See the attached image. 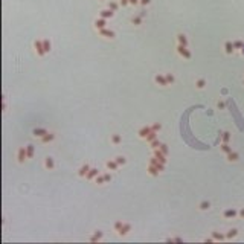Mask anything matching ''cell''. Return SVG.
<instances>
[{"label":"cell","mask_w":244,"mask_h":244,"mask_svg":"<svg viewBox=\"0 0 244 244\" xmlns=\"http://www.w3.org/2000/svg\"><path fill=\"white\" fill-rule=\"evenodd\" d=\"M175 51H177V53L183 58V60H191V58H192V53H191V51L188 49V46H183V44H179V43H177Z\"/></svg>","instance_id":"cell-1"},{"label":"cell","mask_w":244,"mask_h":244,"mask_svg":"<svg viewBox=\"0 0 244 244\" xmlns=\"http://www.w3.org/2000/svg\"><path fill=\"white\" fill-rule=\"evenodd\" d=\"M17 162L20 163V165H23L24 162L28 160V153H26V146H20V148L17 150Z\"/></svg>","instance_id":"cell-2"},{"label":"cell","mask_w":244,"mask_h":244,"mask_svg":"<svg viewBox=\"0 0 244 244\" xmlns=\"http://www.w3.org/2000/svg\"><path fill=\"white\" fill-rule=\"evenodd\" d=\"M43 166H44V169L47 171H53L55 169V159L52 157V156H47V157H44V160H43Z\"/></svg>","instance_id":"cell-3"},{"label":"cell","mask_w":244,"mask_h":244,"mask_svg":"<svg viewBox=\"0 0 244 244\" xmlns=\"http://www.w3.org/2000/svg\"><path fill=\"white\" fill-rule=\"evenodd\" d=\"M34 47H35V52H37V55L40 58H43L46 55L44 46H43V40H35V41H34Z\"/></svg>","instance_id":"cell-4"},{"label":"cell","mask_w":244,"mask_h":244,"mask_svg":"<svg viewBox=\"0 0 244 244\" xmlns=\"http://www.w3.org/2000/svg\"><path fill=\"white\" fill-rule=\"evenodd\" d=\"M98 34H99L101 37L107 38V40H115V38H116V34H115L113 31H110V29H107V28L99 29V31H98Z\"/></svg>","instance_id":"cell-5"},{"label":"cell","mask_w":244,"mask_h":244,"mask_svg":"<svg viewBox=\"0 0 244 244\" xmlns=\"http://www.w3.org/2000/svg\"><path fill=\"white\" fill-rule=\"evenodd\" d=\"M237 217H238V211L233 209V208H229V209H226V211H223V218L224 220H233Z\"/></svg>","instance_id":"cell-6"},{"label":"cell","mask_w":244,"mask_h":244,"mask_svg":"<svg viewBox=\"0 0 244 244\" xmlns=\"http://www.w3.org/2000/svg\"><path fill=\"white\" fill-rule=\"evenodd\" d=\"M154 82L157 86H160V87H168L169 86L168 81H166V78H165V75H162V73H157V75L154 76Z\"/></svg>","instance_id":"cell-7"},{"label":"cell","mask_w":244,"mask_h":244,"mask_svg":"<svg viewBox=\"0 0 244 244\" xmlns=\"http://www.w3.org/2000/svg\"><path fill=\"white\" fill-rule=\"evenodd\" d=\"M90 163H82L80 168H78V177H81V179H86V175H87V173L90 171Z\"/></svg>","instance_id":"cell-8"},{"label":"cell","mask_w":244,"mask_h":244,"mask_svg":"<svg viewBox=\"0 0 244 244\" xmlns=\"http://www.w3.org/2000/svg\"><path fill=\"white\" fill-rule=\"evenodd\" d=\"M98 175H99V169L92 166L90 171H89V173H87V175H86V180H89V182H95V179L98 177Z\"/></svg>","instance_id":"cell-9"},{"label":"cell","mask_w":244,"mask_h":244,"mask_svg":"<svg viewBox=\"0 0 244 244\" xmlns=\"http://www.w3.org/2000/svg\"><path fill=\"white\" fill-rule=\"evenodd\" d=\"M55 138H57V134L53 133V131H49V133H46L40 140H41V144H51V142L55 140Z\"/></svg>","instance_id":"cell-10"},{"label":"cell","mask_w":244,"mask_h":244,"mask_svg":"<svg viewBox=\"0 0 244 244\" xmlns=\"http://www.w3.org/2000/svg\"><path fill=\"white\" fill-rule=\"evenodd\" d=\"M151 131H153V130H151V127H148V125H145V127H142V128H139V131H138V136H139V138L140 139H146V136H148L150 133H151Z\"/></svg>","instance_id":"cell-11"},{"label":"cell","mask_w":244,"mask_h":244,"mask_svg":"<svg viewBox=\"0 0 244 244\" xmlns=\"http://www.w3.org/2000/svg\"><path fill=\"white\" fill-rule=\"evenodd\" d=\"M226 159H227V162L229 163H237L238 160H240V154L237 153V151H231L229 154H226Z\"/></svg>","instance_id":"cell-12"},{"label":"cell","mask_w":244,"mask_h":244,"mask_svg":"<svg viewBox=\"0 0 244 244\" xmlns=\"http://www.w3.org/2000/svg\"><path fill=\"white\" fill-rule=\"evenodd\" d=\"M105 24H107V20H105V18H102V17L96 18V20L93 22V26H95L96 31H99V29H104Z\"/></svg>","instance_id":"cell-13"},{"label":"cell","mask_w":244,"mask_h":244,"mask_svg":"<svg viewBox=\"0 0 244 244\" xmlns=\"http://www.w3.org/2000/svg\"><path fill=\"white\" fill-rule=\"evenodd\" d=\"M105 168L109 171H118L119 165H118V162H116L115 159H111V160H107V162H105Z\"/></svg>","instance_id":"cell-14"},{"label":"cell","mask_w":244,"mask_h":244,"mask_svg":"<svg viewBox=\"0 0 244 244\" xmlns=\"http://www.w3.org/2000/svg\"><path fill=\"white\" fill-rule=\"evenodd\" d=\"M46 133H49V131H47L46 128H41V127H38V128H34V130H32L34 138H38V139H41Z\"/></svg>","instance_id":"cell-15"},{"label":"cell","mask_w":244,"mask_h":244,"mask_svg":"<svg viewBox=\"0 0 244 244\" xmlns=\"http://www.w3.org/2000/svg\"><path fill=\"white\" fill-rule=\"evenodd\" d=\"M223 47H224V53H226V55H232V53L235 52V47H233V41H226Z\"/></svg>","instance_id":"cell-16"},{"label":"cell","mask_w":244,"mask_h":244,"mask_svg":"<svg viewBox=\"0 0 244 244\" xmlns=\"http://www.w3.org/2000/svg\"><path fill=\"white\" fill-rule=\"evenodd\" d=\"M113 16H115V11H111L110 8H107V9H102V11L99 12V17L105 18V20H109V18H111Z\"/></svg>","instance_id":"cell-17"},{"label":"cell","mask_w":244,"mask_h":244,"mask_svg":"<svg viewBox=\"0 0 244 244\" xmlns=\"http://www.w3.org/2000/svg\"><path fill=\"white\" fill-rule=\"evenodd\" d=\"M130 232H131V224H130V223H124V226H122V229L118 232V235L125 237V235H128Z\"/></svg>","instance_id":"cell-18"},{"label":"cell","mask_w":244,"mask_h":244,"mask_svg":"<svg viewBox=\"0 0 244 244\" xmlns=\"http://www.w3.org/2000/svg\"><path fill=\"white\" fill-rule=\"evenodd\" d=\"M175 38H177V43H179V44H183V46H188V44H189L188 37L185 35V34H177Z\"/></svg>","instance_id":"cell-19"},{"label":"cell","mask_w":244,"mask_h":244,"mask_svg":"<svg viewBox=\"0 0 244 244\" xmlns=\"http://www.w3.org/2000/svg\"><path fill=\"white\" fill-rule=\"evenodd\" d=\"M198 209H200L202 212L209 211V209H211V202H208V200H203V202L198 204Z\"/></svg>","instance_id":"cell-20"},{"label":"cell","mask_w":244,"mask_h":244,"mask_svg":"<svg viewBox=\"0 0 244 244\" xmlns=\"http://www.w3.org/2000/svg\"><path fill=\"white\" fill-rule=\"evenodd\" d=\"M211 233H212L214 241H223V240H226V235H224V233H221V232L214 231V232H211Z\"/></svg>","instance_id":"cell-21"},{"label":"cell","mask_w":244,"mask_h":244,"mask_svg":"<svg viewBox=\"0 0 244 244\" xmlns=\"http://www.w3.org/2000/svg\"><path fill=\"white\" fill-rule=\"evenodd\" d=\"M206 84H208V82H206V80H204V78H198V80L195 81V87H197L198 90H203L204 87H206Z\"/></svg>","instance_id":"cell-22"},{"label":"cell","mask_w":244,"mask_h":244,"mask_svg":"<svg viewBox=\"0 0 244 244\" xmlns=\"http://www.w3.org/2000/svg\"><path fill=\"white\" fill-rule=\"evenodd\" d=\"M110 140H111V144H113V145H119L122 142V136L118 134V133H115V134H111Z\"/></svg>","instance_id":"cell-23"},{"label":"cell","mask_w":244,"mask_h":244,"mask_svg":"<svg viewBox=\"0 0 244 244\" xmlns=\"http://www.w3.org/2000/svg\"><path fill=\"white\" fill-rule=\"evenodd\" d=\"M146 171H148L150 175H159V173H160V169H159L157 166H154V165H148Z\"/></svg>","instance_id":"cell-24"},{"label":"cell","mask_w":244,"mask_h":244,"mask_svg":"<svg viewBox=\"0 0 244 244\" xmlns=\"http://www.w3.org/2000/svg\"><path fill=\"white\" fill-rule=\"evenodd\" d=\"M26 153H28V159H32L34 153H35V146H34L32 144H28L26 145Z\"/></svg>","instance_id":"cell-25"},{"label":"cell","mask_w":244,"mask_h":244,"mask_svg":"<svg viewBox=\"0 0 244 244\" xmlns=\"http://www.w3.org/2000/svg\"><path fill=\"white\" fill-rule=\"evenodd\" d=\"M104 238V233H102L101 231H95V233L90 237V241H99V240H102Z\"/></svg>","instance_id":"cell-26"},{"label":"cell","mask_w":244,"mask_h":244,"mask_svg":"<svg viewBox=\"0 0 244 244\" xmlns=\"http://www.w3.org/2000/svg\"><path fill=\"white\" fill-rule=\"evenodd\" d=\"M43 46H44L46 53H49V52L52 51V43H51V40H49V38H43Z\"/></svg>","instance_id":"cell-27"},{"label":"cell","mask_w":244,"mask_h":244,"mask_svg":"<svg viewBox=\"0 0 244 244\" xmlns=\"http://www.w3.org/2000/svg\"><path fill=\"white\" fill-rule=\"evenodd\" d=\"M237 235H238V229L233 227V229H231V231L226 233V240H232V238H235Z\"/></svg>","instance_id":"cell-28"},{"label":"cell","mask_w":244,"mask_h":244,"mask_svg":"<svg viewBox=\"0 0 244 244\" xmlns=\"http://www.w3.org/2000/svg\"><path fill=\"white\" fill-rule=\"evenodd\" d=\"M220 150H221L224 154H229V153L232 151V146L229 145V144H226V142H223V144H221V146H220Z\"/></svg>","instance_id":"cell-29"},{"label":"cell","mask_w":244,"mask_h":244,"mask_svg":"<svg viewBox=\"0 0 244 244\" xmlns=\"http://www.w3.org/2000/svg\"><path fill=\"white\" fill-rule=\"evenodd\" d=\"M231 138H232L231 131H223V134H221V140H223V142L229 144V142H231Z\"/></svg>","instance_id":"cell-30"},{"label":"cell","mask_w":244,"mask_h":244,"mask_svg":"<svg viewBox=\"0 0 244 244\" xmlns=\"http://www.w3.org/2000/svg\"><path fill=\"white\" fill-rule=\"evenodd\" d=\"M115 160L118 162V165H119V166H124V165L127 163V157H125V156H116V157H115Z\"/></svg>","instance_id":"cell-31"},{"label":"cell","mask_w":244,"mask_h":244,"mask_svg":"<svg viewBox=\"0 0 244 244\" xmlns=\"http://www.w3.org/2000/svg\"><path fill=\"white\" fill-rule=\"evenodd\" d=\"M233 47H235V51H243L244 41L243 40H235V41H233Z\"/></svg>","instance_id":"cell-32"},{"label":"cell","mask_w":244,"mask_h":244,"mask_svg":"<svg viewBox=\"0 0 244 244\" xmlns=\"http://www.w3.org/2000/svg\"><path fill=\"white\" fill-rule=\"evenodd\" d=\"M160 145H162V142H160L159 138H157V139H154L153 142H150V148H151V150H157Z\"/></svg>","instance_id":"cell-33"},{"label":"cell","mask_w":244,"mask_h":244,"mask_svg":"<svg viewBox=\"0 0 244 244\" xmlns=\"http://www.w3.org/2000/svg\"><path fill=\"white\" fill-rule=\"evenodd\" d=\"M95 183L99 185V186H102V185H105V179H104V174H99L98 177L95 179Z\"/></svg>","instance_id":"cell-34"},{"label":"cell","mask_w":244,"mask_h":244,"mask_svg":"<svg viewBox=\"0 0 244 244\" xmlns=\"http://www.w3.org/2000/svg\"><path fill=\"white\" fill-rule=\"evenodd\" d=\"M157 134H159V133H156V131H151V133H150L148 136H146V139H145V140H146L148 144H150V142H153L154 139H157Z\"/></svg>","instance_id":"cell-35"},{"label":"cell","mask_w":244,"mask_h":244,"mask_svg":"<svg viewBox=\"0 0 244 244\" xmlns=\"http://www.w3.org/2000/svg\"><path fill=\"white\" fill-rule=\"evenodd\" d=\"M122 226H124V221H122V220H118V221H115V224H113L115 232H119L121 229H122Z\"/></svg>","instance_id":"cell-36"},{"label":"cell","mask_w":244,"mask_h":244,"mask_svg":"<svg viewBox=\"0 0 244 244\" xmlns=\"http://www.w3.org/2000/svg\"><path fill=\"white\" fill-rule=\"evenodd\" d=\"M165 78H166V81H168L169 86H173L174 82H175V78H174L173 73H165Z\"/></svg>","instance_id":"cell-37"},{"label":"cell","mask_w":244,"mask_h":244,"mask_svg":"<svg viewBox=\"0 0 244 244\" xmlns=\"http://www.w3.org/2000/svg\"><path fill=\"white\" fill-rule=\"evenodd\" d=\"M151 130L156 131V133H159V131L162 130V124H159V122H157V124H153V125H151Z\"/></svg>","instance_id":"cell-38"},{"label":"cell","mask_w":244,"mask_h":244,"mask_svg":"<svg viewBox=\"0 0 244 244\" xmlns=\"http://www.w3.org/2000/svg\"><path fill=\"white\" fill-rule=\"evenodd\" d=\"M109 8L111 9V11H116V9H118V3H116V2H111V0H110V2H109Z\"/></svg>","instance_id":"cell-39"},{"label":"cell","mask_w":244,"mask_h":244,"mask_svg":"<svg viewBox=\"0 0 244 244\" xmlns=\"http://www.w3.org/2000/svg\"><path fill=\"white\" fill-rule=\"evenodd\" d=\"M159 150L162 151V153H163L165 156L168 154V148H166V145H165V144H162V145H160V146H159Z\"/></svg>","instance_id":"cell-40"},{"label":"cell","mask_w":244,"mask_h":244,"mask_svg":"<svg viewBox=\"0 0 244 244\" xmlns=\"http://www.w3.org/2000/svg\"><path fill=\"white\" fill-rule=\"evenodd\" d=\"M104 179H105V183H110L113 177H111V174H110V173H105V174H104Z\"/></svg>","instance_id":"cell-41"},{"label":"cell","mask_w":244,"mask_h":244,"mask_svg":"<svg viewBox=\"0 0 244 244\" xmlns=\"http://www.w3.org/2000/svg\"><path fill=\"white\" fill-rule=\"evenodd\" d=\"M131 23H133V24H138V26H139V24H140V18H139V17H131Z\"/></svg>","instance_id":"cell-42"},{"label":"cell","mask_w":244,"mask_h":244,"mask_svg":"<svg viewBox=\"0 0 244 244\" xmlns=\"http://www.w3.org/2000/svg\"><path fill=\"white\" fill-rule=\"evenodd\" d=\"M119 5L121 6H127V5H130V0H119Z\"/></svg>","instance_id":"cell-43"},{"label":"cell","mask_w":244,"mask_h":244,"mask_svg":"<svg viewBox=\"0 0 244 244\" xmlns=\"http://www.w3.org/2000/svg\"><path fill=\"white\" fill-rule=\"evenodd\" d=\"M217 107H218L220 110H223V109H224V107H226V105H224V102H223V101H218V102H217Z\"/></svg>","instance_id":"cell-44"},{"label":"cell","mask_w":244,"mask_h":244,"mask_svg":"<svg viewBox=\"0 0 244 244\" xmlns=\"http://www.w3.org/2000/svg\"><path fill=\"white\" fill-rule=\"evenodd\" d=\"M238 217H240L241 220H244V208H241L240 211H238Z\"/></svg>","instance_id":"cell-45"},{"label":"cell","mask_w":244,"mask_h":244,"mask_svg":"<svg viewBox=\"0 0 244 244\" xmlns=\"http://www.w3.org/2000/svg\"><path fill=\"white\" fill-rule=\"evenodd\" d=\"M151 3V0H140V5L142 6H146V5H150Z\"/></svg>","instance_id":"cell-46"},{"label":"cell","mask_w":244,"mask_h":244,"mask_svg":"<svg viewBox=\"0 0 244 244\" xmlns=\"http://www.w3.org/2000/svg\"><path fill=\"white\" fill-rule=\"evenodd\" d=\"M130 5H133V6H136V5H140V0H130Z\"/></svg>","instance_id":"cell-47"},{"label":"cell","mask_w":244,"mask_h":244,"mask_svg":"<svg viewBox=\"0 0 244 244\" xmlns=\"http://www.w3.org/2000/svg\"><path fill=\"white\" fill-rule=\"evenodd\" d=\"M241 53H243V55H244V47H243V51H241Z\"/></svg>","instance_id":"cell-48"},{"label":"cell","mask_w":244,"mask_h":244,"mask_svg":"<svg viewBox=\"0 0 244 244\" xmlns=\"http://www.w3.org/2000/svg\"><path fill=\"white\" fill-rule=\"evenodd\" d=\"M99 2H105V0H99Z\"/></svg>","instance_id":"cell-49"},{"label":"cell","mask_w":244,"mask_h":244,"mask_svg":"<svg viewBox=\"0 0 244 244\" xmlns=\"http://www.w3.org/2000/svg\"><path fill=\"white\" fill-rule=\"evenodd\" d=\"M243 84H244V81H243Z\"/></svg>","instance_id":"cell-50"}]
</instances>
